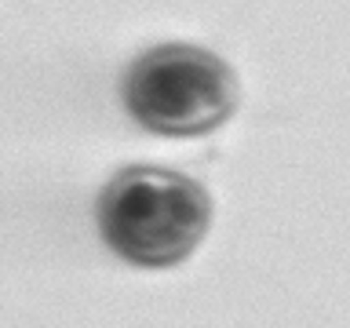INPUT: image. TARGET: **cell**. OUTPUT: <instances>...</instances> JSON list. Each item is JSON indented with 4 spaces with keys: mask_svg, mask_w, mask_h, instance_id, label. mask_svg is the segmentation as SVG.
Instances as JSON below:
<instances>
[{
    "mask_svg": "<svg viewBox=\"0 0 350 328\" xmlns=\"http://www.w3.org/2000/svg\"><path fill=\"white\" fill-rule=\"evenodd\" d=\"M106 248L131 266L164 270L204 241L212 197L197 179L157 164H128L103 186L95 204Z\"/></svg>",
    "mask_w": 350,
    "mask_h": 328,
    "instance_id": "1",
    "label": "cell"
},
{
    "mask_svg": "<svg viewBox=\"0 0 350 328\" xmlns=\"http://www.w3.org/2000/svg\"><path fill=\"white\" fill-rule=\"evenodd\" d=\"M128 113L153 135L197 139L226 124L237 109V77L215 51L161 44L131 59L120 84Z\"/></svg>",
    "mask_w": 350,
    "mask_h": 328,
    "instance_id": "2",
    "label": "cell"
}]
</instances>
